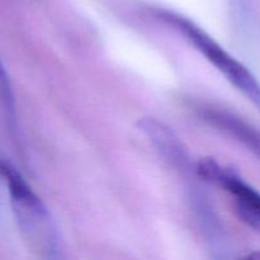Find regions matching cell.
<instances>
[{"label":"cell","instance_id":"obj_1","mask_svg":"<svg viewBox=\"0 0 260 260\" xmlns=\"http://www.w3.org/2000/svg\"><path fill=\"white\" fill-rule=\"evenodd\" d=\"M0 177L7 183L13 212L22 233L30 241V245L43 258H61L62 240L60 229L50 210L15 168L3 160H0Z\"/></svg>","mask_w":260,"mask_h":260},{"label":"cell","instance_id":"obj_2","mask_svg":"<svg viewBox=\"0 0 260 260\" xmlns=\"http://www.w3.org/2000/svg\"><path fill=\"white\" fill-rule=\"evenodd\" d=\"M154 17L179 33L260 111V83L245 65L185 15L168 9H155Z\"/></svg>","mask_w":260,"mask_h":260},{"label":"cell","instance_id":"obj_3","mask_svg":"<svg viewBox=\"0 0 260 260\" xmlns=\"http://www.w3.org/2000/svg\"><path fill=\"white\" fill-rule=\"evenodd\" d=\"M196 172L207 182L223 188L235 198L241 220L251 229L260 231V193L249 185L231 168H226L213 159L200 160Z\"/></svg>","mask_w":260,"mask_h":260},{"label":"cell","instance_id":"obj_4","mask_svg":"<svg viewBox=\"0 0 260 260\" xmlns=\"http://www.w3.org/2000/svg\"><path fill=\"white\" fill-rule=\"evenodd\" d=\"M196 111L202 121L216 127V129L230 135L236 141L248 147V150H250L260 160V131L256 127L251 126L241 117L231 112L215 108L212 106L196 107Z\"/></svg>","mask_w":260,"mask_h":260},{"label":"cell","instance_id":"obj_5","mask_svg":"<svg viewBox=\"0 0 260 260\" xmlns=\"http://www.w3.org/2000/svg\"><path fill=\"white\" fill-rule=\"evenodd\" d=\"M139 128L173 167L177 169H190V157L187 147L170 127L154 118H145L139 121Z\"/></svg>","mask_w":260,"mask_h":260},{"label":"cell","instance_id":"obj_6","mask_svg":"<svg viewBox=\"0 0 260 260\" xmlns=\"http://www.w3.org/2000/svg\"><path fill=\"white\" fill-rule=\"evenodd\" d=\"M0 96L3 99V103H4L5 108H7L8 113H9L10 118L15 119V102H14V95H13L12 85H10V81L8 79L7 73H5L4 68L0 63Z\"/></svg>","mask_w":260,"mask_h":260}]
</instances>
